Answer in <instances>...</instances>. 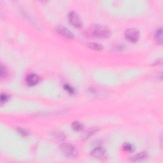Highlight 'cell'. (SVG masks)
Segmentation results:
<instances>
[{"mask_svg":"<svg viewBox=\"0 0 163 163\" xmlns=\"http://www.w3.org/2000/svg\"><path fill=\"white\" fill-rule=\"evenodd\" d=\"M9 99V96L5 93H2L1 95V105L4 103H5V102Z\"/></svg>","mask_w":163,"mask_h":163,"instance_id":"2e32d148","label":"cell"},{"mask_svg":"<svg viewBox=\"0 0 163 163\" xmlns=\"http://www.w3.org/2000/svg\"><path fill=\"white\" fill-rule=\"evenodd\" d=\"M60 149L64 156L69 159H75L78 156V152L75 146L68 143L61 144Z\"/></svg>","mask_w":163,"mask_h":163,"instance_id":"7a4b0ae2","label":"cell"},{"mask_svg":"<svg viewBox=\"0 0 163 163\" xmlns=\"http://www.w3.org/2000/svg\"><path fill=\"white\" fill-rule=\"evenodd\" d=\"M91 156L96 159H103L107 156V152L104 148L99 146V147H96L92 150Z\"/></svg>","mask_w":163,"mask_h":163,"instance_id":"8992f818","label":"cell"},{"mask_svg":"<svg viewBox=\"0 0 163 163\" xmlns=\"http://www.w3.org/2000/svg\"><path fill=\"white\" fill-rule=\"evenodd\" d=\"M0 76H1V79H3L4 78H5L7 75V70L6 68L3 66V64L1 65V69H0Z\"/></svg>","mask_w":163,"mask_h":163,"instance_id":"5bb4252c","label":"cell"},{"mask_svg":"<svg viewBox=\"0 0 163 163\" xmlns=\"http://www.w3.org/2000/svg\"><path fill=\"white\" fill-rule=\"evenodd\" d=\"M38 80L39 77L35 73H31V74H29L27 76L26 82L28 85H30V86H33V85H36L38 83Z\"/></svg>","mask_w":163,"mask_h":163,"instance_id":"52a82bcc","label":"cell"},{"mask_svg":"<svg viewBox=\"0 0 163 163\" xmlns=\"http://www.w3.org/2000/svg\"><path fill=\"white\" fill-rule=\"evenodd\" d=\"M56 31L59 35L62 36L63 37L68 39H73L74 38V35L70 31V30L62 26H59L56 28Z\"/></svg>","mask_w":163,"mask_h":163,"instance_id":"5b68a950","label":"cell"},{"mask_svg":"<svg viewBox=\"0 0 163 163\" xmlns=\"http://www.w3.org/2000/svg\"><path fill=\"white\" fill-rule=\"evenodd\" d=\"M154 38L157 43L160 45L162 43V29L161 27L159 28V29L156 31V33H155V35H154Z\"/></svg>","mask_w":163,"mask_h":163,"instance_id":"30bf717a","label":"cell"},{"mask_svg":"<svg viewBox=\"0 0 163 163\" xmlns=\"http://www.w3.org/2000/svg\"><path fill=\"white\" fill-rule=\"evenodd\" d=\"M87 45L89 48H91L92 49L95 50H101L103 49V46H102L100 43H97L91 42L87 43Z\"/></svg>","mask_w":163,"mask_h":163,"instance_id":"7c38bea8","label":"cell"},{"mask_svg":"<svg viewBox=\"0 0 163 163\" xmlns=\"http://www.w3.org/2000/svg\"><path fill=\"white\" fill-rule=\"evenodd\" d=\"M71 127L76 131H81L84 129V125L79 121H74L71 124Z\"/></svg>","mask_w":163,"mask_h":163,"instance_id":"8fae6325","label":"cell"},{"mask_svg":"<svg viewBox=\"0 0 163 163\" xmlns=\"http://www.w3.org/2000/svg\"><path fill=\"white\" fill-rule=\"evenodd\" d=\"M124 46L123 45H117V47H115L116 50H123Z\"/></svg>","mask_w":163,"mask_h":163,"instance_id":"ac0fdd59","label":"cell"},{"mask_svg":"<svg viewBox=\"0 0 163 163\" xmlns=\"http://www.w3.org/2000/svg\"><path fill=\"white\" fill-rule=\"evenodd\" d=\"M19 132L20 134H22L23 136H27V133L26 131H24V130L22 129H19Z\"/></svg>","mask_w":163,"mask_h":163,"instance_id":"e0dca14e","label":"cell"},{"mask_svg":"<svg viewBox=\"0 0 163 163\" xmlns=\"http://www.w3.org/2000/svg\"><path fill=\"white\" fill-rule=\"evenodd\" d=\"M68 20L70 23L73 25L74 27L80 28L82 26V20H80V17H79L78 14H77L75 12H70V13L68 14Z\"/></svg>","mask_w":163,"mask_h":163,"instance_id":"277c9868","label":"cell"},{"mask_svg":"<svg viewBox=\"0 0 163 163\" xmlns=\"http://www.w3.org/2000/svg\"><path fill=\"white\" fill-rule=\"evenodd\" d=\"M123 149L128 152H132L134 151L133 146L131 144H128V143H125L123 145Z\"/></svg>","mask_w":163,"mask_h":163,"instance_id":"4fadbf2b","label":"cell"},{"mask_svg":"<svg viewBox=\"0 0 163 163\" xmlns=\"http://www.w3.org/2000/svg\"><path fill=\"white\" fill-rule=\"evenodd\" d=\"M64 87L65 89V90L67 91L70 94H73L75 93V89L73 88L71 85H68V84H66L64 85Z\"/></svg>","mask_w":163,"mask_h":163,"instance_id":"9a60e30c","label":"cell"},{"mask_svg":"<svg viewBox=\"0 0 163 163\" xmlns=\"http://www.w3.org/2000/svg\"><path fill=\"white\" fill-rule=\"evenodd\" d=\"M149 156L146 152H141L139 154H136L131 158V161L133 162H141L146 160L148 158Z\"/></svg>","mask_w":163,"mask_h":163,"instance_id":"ba28073f","label":"cell"},{"mask_svg":"<svg viewBox=\"0 0 163 163\" xmlns=\"http://www.w3.org/2000/svg\"><path fill=\"white\" fill-rule=\"evenodd\" d=\"M92 34L97 38H105L110 35V30L109 27L103 24H96L92 27Z\"/></svg>","mask_w":163,"mask_h":163,"instance_id":"6da1fadb","label":"cell"},{"mask_svg":"<svg viewBox=\"0 0 163 163\" xmlns=\"http://www.w3.org/2000/svg\"><path fill=\"white\" fill-rule=\"evenodd\" d=\"M125 36L131 42H136L140 37V32L134 28H129L125 31Z\"/></svg>","mask_w":163,"mask_h":163,"instance_id":"3957f363","label":"cell"},{"mask_svg":"<svg viewBox=\"0 0 163 163\" xmlns=\"http://www.w3.org/2000/svg\"><path fill=\"white\" fill-rule=\"evenodd\" d=\"M97 131H98V128L97 127H93L91 128H89L83 134L82 136V138L83 140H86L90 136H91L92 134H94Z\"/></svg>","mask_w":163,"mask_h":163,"instance_id":"9c48e42d","label":"cell"}]
</instances>
